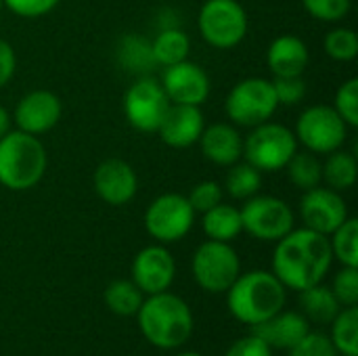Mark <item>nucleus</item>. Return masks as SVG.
I'll return each instance as SVG.
<instances>
[{
    "mask_svg": "<svg viewBox=\"0 0 358 356\" xmlns=\"http://www.w3.org/2000/svg\"><path fill=\"white\" fill-rule=\"evenodd\" d=\"M222 193L224 191L216 180H201L191 189L187 199H189V204H191V208L195 212L203 214V212L212 210L214 206H218L222 201Z\"/></svg>",
    "mask_w": 358,
    "mask_h": 356,
    "instance_id": "obj_37",
    "label": "nucleus"
},
{
    "mask_svg": "<svg viewBox=\"0 0 358 356\" xmlns=\"http://www.w3.org/2000/svg\"><path fill=\"white\" fill-rule=\"evenodd\" d=\"M191 269L197 285L210 294H224L241 275V262L237 252L229 243L212 239H208L195 250Z\"/></svg>",
    "mask_w": 358,
    "mask_h": 356,
    "instance_id": "obj_8",
    "label": "nucleus"
},
{
    "mask_svg": "<svg viewBox=\"0 0 358 356\" xmlns=\"http://www.w3.org/2000/svg\"><path fill=\"white\" fill-rule=\"evenodd\" d=\"M300 308H302V315L306 317V321L327 325L338 317V313L342 311V304L334 296L331 287L317 283V285L300 292Z\"/></svg>",
    "mask_w": 358,
    "mask_h": 356,
    "instance_id": "obj_22",
    "label": "nucleus"
},
{
    "mask_svg": "<svg viewBox=\"0 0 358 356\" xmlns=\"http://www.w3.org/2000/svg\"><path fill=\"white\" fill-rule=\"evenodd\" d=\"M334 262L329 237L310 229H292L277 241L273 275L289 290L302 292L323 283Z\"/></svg>",
    "mask_w": 358,
    "mask_h": 356,
    "instance_id": "obj_1",
    "label": "nucleus"
},
{
    "mask_svg": "<svg viewBox=\"0 0 358 356\" xmlns=\"http://www.w3.org/2000/svg\"><path fill=\"white\" fill-rule=\"evenodd\" d=\"M61 113H63V105L55 92L31 90L17 103L13 122L17 124V130L40 136L59 124Z\"/></svg>",
    "mask_w": 358,
    "mask_h": 356,
    "instance_id": "obj_15",
    "label": "nucleus"
},
{
    "mask_svg": "<svg viewBox=\"0 0 358 356\" xmlns=\"http://www.w3.org/2000/svg\"><path fill=\"white\" fill-rule=\"evenodd\" d=\"M329 241L334 258L342 262V266H358V220L346 218L334 233Z\"/></svg>",
    "mask_w": 358,
    "mask_h": 356,
    "instance_id": "obj_30",
    "label": "nucleus"
},
{
    "mask_svg": "<svg viewBox=\"0 0 358 356\" xmlns=\"http://www.w3.org/2000/svg\"><path fill=\"white\" fill-rule=\"evenodd\" d=\"M195 210L180 193H164L155 197L145 212V229L159 243H174L193 229Z\"/></svg>",
    "mask_w": 358,
    "mask_h": 356,
    "instance_id": "obj_10",
    "label": "nucleus"
},
{
    "mask_svg": "<svg viewBox=\"0 0 358 356\" xmlns=\"http://www.w3.org/2000/svg\"><path fill=\"white\" fill-rule=\"evenodd\" d=\"M197 27L210 46L233 48L245 38L250 19L237 0H206L199 8Z\"/></svg>",
    "mask_w": 358,
    "mask_h": 356,
    "instance_id": "obj_7",
    "label": "nucleus"
},
{
    "mask_svg": "<svg viewBox=\"0 0 358 356\" xmlns=\"http://www.w3.org/2000/svg\"><path fill=\"white\" fill-rule=\"evenodd\" d=\"M122 63H126L132 71H147L155 61L151 55V44L141 40L138 36L130 34L126 40H122V50H120Z\"/></svg>",
    "mask_w": 358,
    "mask_h": 356,
    "instance_id": "obj_32",
    "label": "nucleus"
},
{
    "mask_svg": "<svg viewBox=\"0 0 358 356\" xmlns=\"http://www.w3.org/2000/svg\"><path fill=\"white\" fill-rule=\"evenodd\" d=\"M323 46L334 61H342V63L355 61L358 57L357 31L350 27H336L325 36Z\"/></svg>",
    "mask_w": 358,
    "mask_h": 356,
    "instance_id": "obj_31",
    "label": "nucleus"
},
{
    "mask_svg": "<svg viewBox=\"0 0 358 356\" xmlns=\"http://www.w3.org/2000/svg\"><path fill=\"white\" fill-rule=\"evenodd\" d=\"M294 134L310 153H334L346 143L348 124L334 107L313 105L300 113Z\"/></svg>",
    "mask_w": 358,
    "mask_h": 356,
    "instance_id": "obj_9",
    "label": "nucleus"
},
{
    "mask_svg": "<svg viewBox=\"0 0 358 356\" xmlns=\"http://www.w3.org/2000/svg\"><path fill=\"white\" fill-rule=\"evenodd\" d=\"M2 2H4V6L10 13H15L19 17H23V19H36V17L48 15L52 8L59 6L61 0H2Z\"/></svg>",
    "mask_w": 358,
    "mask_h": 356,
    "instance_id": "obj_39",
    "label": "nucleus"
},
{
    "mask_svg": "<svg viewBox=\"0 0 358 356\" xmlns=\"http://www.w3.org/2000/svg\"><path fill=\"white\" fill-rule=\"evenodd\" d=\"M145 294L128 279H115L105 290V304L117 317H134L143 304Z\"/></svg>",
    "mask_w": 358,
    "mask_h": 356,
    "instance_id": "obj_26",
    "label": "nucleus"
},
{
    "mask_svg": "<svg viewBox=\"0 0 358 356\" xmlns=\"http://www.w3.org/2000/svg\"><path fill=\"white\" fill-rule=\"evenodd\" d=\"M241 212L243 231L260 241H279L294 229L292 208L273 195H254L245 199Z\"/></svg>",
    "mask_w": 358,
    "mask_h": 356,
    "instance_id": "obj_11",
    "label": "nucleus"
},
{
    "mask_svg": "<svg viewBox=\"0 0 358 356\" xmlns=\"http://www.w3.org/2000/svg\"><path fill=\"white\" fill-rule=\"evenodd\" d=\"M201 153L216 166H233L243 155V138L231 124H212L203 128L199 141Z\"/></svg>",
    "mask_w": 358,
    "mask_h": 356,
    "instance_id": "obj_20",
    "label": "nucleus"
},
{
    "mask_svg": "<svg viewBox=\"0 0 358 356\" xmlns=\"http://www.w3.org/2000/svg\"><path fill=\"white\" fill-rule=\"evenodd\" d=\"M178 356H203V355H199V353H182V355H178Z\"/></svg>",
    "mask_w": 358,
    "mask_h": 356,
    "instance_id": "obj_43",
    "label": "nucleus"
},
{
    "mask_svg": "<svg viewBox=\"0 0 358 356\" xmlns=\"http://www.w3.org/2000/svg\"><path fill=\"white\" fill-rule=\"evenodd\" d=\"M273 90L279 105H298L306 97V82L302 76H275Z\"/></svg>",
    "mask_w": 358,
    "mask_h": 356,
    "instance_id": "obj_35",
    "label": "nucleus"
},
{
    "mask_svg": "<svg viewBox=\"0 0 358 356\" xmlns=\"http://www.w3.org/2000/svg\"><path fill=\"white\" fill-rule=\"evenodd\" d=\"M300 216L306 229L321 235H331L348 218V208L340 191L319 185L310 191H304L300 201Z\"/></svg>",
    "mask_w": 358,
    "mask_h": 356,
    "instance_id": "obj_13",
    "label": "nucleus"
},
{
    "mask_svg": "<svg viewBox=\"0 0 358 356\" xmlns=\"http://www.w3.org/2000/svg\"><path fill=\"white\" fill-rule=\"evenodd\" d=\"M331 344L336 346L338 355L358 356V308L346 306L338 313V317L331 321Z\"/></svg>",
    "mask_w": 358,
    "mask_h": 356,
    "instance_id": "obj_29",
    "label": "nucleus"
},
{
    "mask_svg": "<svg viewBox=\"0 0 358 356\" xmlns=\"http://www.w3.org/2000/svg\"><path fill=\"white\" fill-rule=\"evenodd\" d=\"M174 275H176L174 256L164 245H149L134 256L132 281L147 296L168 292V287L174 281Z\"/></svg>",
    "mask_w": 358,
    "mask_h": 356,
    "instance_id": "obj_14",
    "label": "nucleus"
},
{
    "mask_svg": "<svg viewBox=\"0 0 358 356\" xmlns=\"http://www.w3.org/2000/svg\"><path fill=\"white\" fill-rule=\"evenodd\" d=\"M329 157L323 164V180L334 191H348L355 187L358 176L357 157L348 151H334L327 153Z\"/></svg>",
    "mask_w": 358,
    "mask_h": 356,
    "instance_id": "obj_25",
    "label": "nucleus"
},
{
    "mask_svg": "<svg viewBox=\"0 0 358 356\" xmlns=\"http://www.w3.org/2000/svg\"><path fill=\"white\" fill-rule=\"evenodd\" d=\"M289 356H338V350L327 336L308 332L294 348H289Z\"/></svg>",
    "mask_w": 358,
    "mask_h": 356,
    "instance_id": "obj_38",
    "label": "nucleus"
},
{
    "mask_svg": "<svg viewBox=\"0 0 358 356\" xmlns=\"http://www.w3.org/2000/svg\"><path fill=\"white\" fill-rule=\"evenodd\" d=\"M17 69V57H15V50L13 46L0 38V88L6 86L13 78Z\"/></svg>",
    "mask_w": 358,
    "mask_h": 356,
    "instance_id": "obj_41",
    "label": "nucleus"
},
{
    "mask_svg": "<svg viewBox=\"0 0 358 356\" xmlns=\"http://www.w3.org/2000/svg\"><path fill=\"white\" fill-rule=\"evenodd\" d=\"M203 113L195 105H170L157 132L168 147L187 149L195 145L203 132Z\"/></svg>",
    "mask_w": 358,
    "mask_h": 356,
    "instance_id": "obj_18",
    "label": "nucleus"
},
{
    "mask_svg": "<svg viewBox=\"0 0 358 356\" xmlns=\"http://www.w3.org/2000/svg\"><path fill=\"white\" fill-rule=\"evenodd\" d=\"M2 8H4V2L0 0V13H2Z\"/></svg>",
    "mask_w": 358,
    "mask_h": 356,
    "instance_id": "obj_44",
    "label": "nucleus"
},
{
    "mask_svg": "<svg viewBox=\"0 0 358 356\" xmlns=\"http://www.w3.org/2000/svg\"><path fill=\"white\" fill-rule=\"evenodd\" d=\"M334 109L342 115V120L348 126H358V80L350 78L346 80L338 92H336V101H334Z\"/></svg>",
    "mask_w": 358,
    "mask_h": 356,
    "instance_id": "obj_33",
    "label": "nucleus"
},
{
    "mask_svg": "<svg viewBox=\"0 0 358 356\" xmlns=\"http://www.w3.org/2000/svg\"><path fill=\"white\" fill-rule=\"evenodd\" d=\"M189 50H191V40L180 27H164L151 42L153 61L164 67L185 61Z\"/></svg>",
    "mask_w": 358,
    "mask_h": 356,
    "instance_id": "obj_24",
    "label": "nucleus"
},
{
    "mask_svg": "<svg viewBox=\"0 0 358 356\" xmlns=\"http://www.w3.org/2000/svg\"><path fill=\"white\" fill-rule=\"evenodd\" d=\"M308 334V321L302 313H277L264 323L252 327V336L260 338L271 350H289Z\"/></svg>",
    "mask_w": 358,
    "mask_h": 356,
    "instance_id": "obj_19",
    "label": "nucleus"
},
{
    "mask_svg": "<svg viewBox=\"0 0 358 356\" xmlns=\"http://www.w3.org/2000/svg\"><path fill=\"white\" fill-rule=\"evenodd\" d=\"M229 168L231 170L224 176V191L233 199H250V197L258 195V191L262 187V172L260 170H256L248 162H243V164L237 162Z\"/></svg>",
    "mask_w": 358,
    "mask_h": 356,
    "instance_id": "obj_28",
    "label": "nucleus"
},
{
    "mask_svg": "<svg viewBox=\"0 0 358 356\" xmlns=\"http://www.w3.org/2000/svg\"><path fill=\"white\" fill-rule=\"evenodd\" d=\"M224 356H273V350L256 336H245L241 340H237Z\"/></svg>",
    "mask_w": 358,
    "mask_h": 356,
    "instance_id": "obj_40",
    "label": "nucleus"
},
{
    "mask_svg": "<svg viewBox=\"0 0 358 356\" xmlns=\"http://www.w3.org/2000/svg\"><path fill=\"white\" fill-rule=\"evenodd\" d=\"M162 86H164L170 103H176V105L199 107L210 94L208 73L197 63H191L187 59L176 65L166 67Z\"/></svg>",
    "mask_w": 358,
    "mask_h": 356,
    "instance_id": "obj_16",
    "label": "nucleus"
},
{
    "mask_svg": "<svg viewBox=\"0 0 358 356\" xmlns=\"http://www.w3.org/2000/svg\"><path fill=\"white\" fill-rule=\"evenodd\" d=\"M10 124H13V118H10V113L0 105V138L10 130Z\"/></svg>",
    "mask_w": 358,
    "mask_h": 356,
    "instance_id": "obj_42",
    "label": "nucleus"
},
{
    "mask_svg": "<svg viewBox=\"0 0 358 356\" xmlns=\"http://www.w3.org/2000/svg\"><path fill=\"white\" fill-rule=\"evenodd\" d=\"M310 55L302 38L283 34L275 38L266 52V65L273 76H302L308 67Z\"/></svg>",
    "mask_w": 358,
    "mask_h": 356,
    "instance_id": "obj_21",
    "label": "nucleus"
},
{
    "mask_svg": "<svg viewBox=\"0 0 358 356\" xmlns=\"http://www.w3.org/2000/svg\"><path fill=\"white\" fill-rule=\"evenodd\" d=\"M201 227H203V233L208 235V239L229 243L243 231L241 212L235 206H229V204L220 201L212 210L203 212Z\"/></svg>",
    "mask_w": 358,
    "mask_h": 356,
    "instance_id": "obj_23",
    "label": "nucleus"
},
{
    "mask_svg": "<svg viewBox=\"0 0 358 356\" xmlns=\"http://www.w3.org/2000/svg\"><path fill=\"white\" fill-rule=\"evenodd\" d=\"M170 99L155 78H138L124 94V113L141 132H157L170 109Z\"/></svg>",
    "mask_w": 358,
    "mask_h": 356,
    "instance_id": "obj_12",
    "label": "nucleus"
},
{
    "mask_svg": "<svg viewBox=\"0 0 358 356\" xmlns=\"http://www.w3.org/2000/svg\"><path fill=\"white\" fill-rule=\"evenodd\" d=\"M296 151H298V138L283 124H273V122L258 124L243 141L245 162L260 172L283 170Z\"/></svg>",
    "mask_w": 358,
    "mask_h": 356,
    "instance_id": "obj_5",
    "label": "nucleus"
},
{
    "mask_svg": "<svg viewBox=\"0 0 358 356\" xmlns=\"http://www.w3.org/2000/svg\"><path fill=\"white\" fill-rule=\"evenodd\" d=\"M136 319L147 342L162 350L182 346L193 334L191 308L182 298L170 292L153 294L143 300Z\"/></svg>",
    "mask_w": 358,
    "mask_h": 356,
    "instance_id": "obj_3",
    "label": "nucleus"
},
{
    "mask_svg": "<svg viewBox=\"0 0 358 356\" xmlns=\"http://www.w3.org/2000/svg\"><path fill=\"white\" fill-rule=\"evenodd\" d=\"M92 183L96 195L109 206H126L128 201H132L138 189L134 168L117 157L101 162L94 170Z\"/></svg>",
    "mask_w": 358,
    "mask_h": 356,
    "instance_id": "obj_17",
    "label": "nucleus"
},
{
    "mask_svg": "<svg viewBox=\"0 0 358 356\" xmlns=\"http://www.w3.org/2000/svg\"><path fill=\"white\" fill-rule=\"evenodd\" d=\"M283 170H287L289 180L302 191H310L323 180V164L319 162L317 153L310 151H296Z\"/></svg>",
    "mask_w": 358,
    "mask_h": 356,
    "instance_id": "obj_27",
    "label": "nucleus"
},
{
    "mask_svg": "<svg viewBox=\"0 0 358 356\" xmlns=\"http://www.w3.org/2000/svg\"><path fill=\"white\" fill-rule=\"evenodd\" d=\"M48 166L46 149L38 136L8 130L0 138V185L8 191L36 187Z\"/></svg>",
    "mask_w": 358,
    "mask_h": 356,
    "instance_id": "obj_4",
    "label": "nucleus"
},
{
    "mask_svg": "<svg viewBox=\"0 0 358 356\" xmlns=\"http://www.w3.org/2000/svg\"><path fill=\"white\" fill-rule=\"evenodd\" d=\"M302 6L319 21L336 23L350 13L352 0H302Z\"/></svg>",
    "mask_w": 358,
    "mask_h": 356,
    "instance_id": "obj_34",
    "label": "nucleus"
},
{
    "mask_svg": "<svg viewBox=\"0 0 358 356\" xmlns=\"http://www.w3.org/2000/svg\"><path fill=\"white\" fill-rule=\"evenodd\" d=\"M334 296L342 306H357L358 304V266H344L331 285Z\"/></svg>",
    "mask_w": 358,
    "mask_h": 356,
    "instance_id": "obj_36",
    "label": "nucleus"
},
{
    "mask_svg": "<svg viewBox=\"0 0 358 356\" xmlns=\"http://www.w3.org/2000/svg\"><path fill=\"white\" fill-rule=\"evenodd\" d=\"M227 294L231 315L250 327L268 321L285 306V285L268 271H250L239 275Z\"/></svg>",
    "mask_w": 358,
    "mask_h": 356,
    "instance_id": "obj_2",
    "label": "nucleus"
},
{
    "mask_svg": "<svg viewBox=\"0 0 358 356\" xmlns=\"http://www.w3.org/2000/svg\"><path fill=\"white\" fill-rule=\"evenodd\" d=\"M279 107L273 82L264 78H245L237 82L224 103L227 115L233 124L254 128L268 122Z\"/></svg>",
    "mask_w": 358,
    "mask_h": 356,
    "instance_id": "obj_6",
    "label": "nucleus"
}]
</instances>
